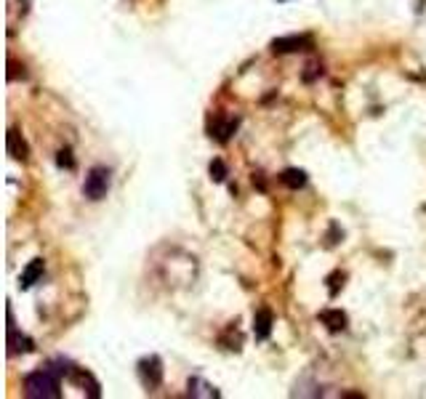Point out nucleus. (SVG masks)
<instances>
[{"label": "nucleus", "mask_w": 426, "mask_h": 399, "mask_svg": "<svg viewBox=\"0 0 426 399\" xmlns=\"http://www.w3.org/2000/svg\"><path fill=\"white\" fill-rule=\"evenodd\" d=\"M208 170H211V179L213 181H224V179H227V165H224V160L216 157L211 162V168H208Z\"/></svg>", "instance_id": "nucleus-13"}, {"label": "nucleus", "mask_w": 426, "mask_h": 399, "mask_svg": "<svg viewBox=\"0 0 426 399\" xmlns=\"http://www.w3.org/2000/svg\"><path fill=\"white\" fill-rule=\"evenodd\" d=\"M320 322H323L331 333H341V330L346 328V314L341 309H323L320 311Z\"/></svg>", "instance_id": "nucleus-7"}, {"label": "nucleus", "mask_w": 426, "mask_h": 399, "mask_svg": "<svg viewBox=\"0 0 426 399\" xmlns=\"http://www.w3.org/2000/svg\"><path fill=\"white\" fill-rule=\"evenodd\" d=\"M315 48V38L312 35H283V38L272 40L274 53H296V51Z\"/></svg>", "instance_id": "nucleus-3"}, {"label": "nucleus", "mask_w": 426, "mask_h": 399, "mask_svg": "<svg viewBox=\"0 0 426 399\" xmlns=\"http://www.w3.org/2000/svg\"><path fill=\"white\" fill-rule=\"evenodd\" d=\"M272 325H274V317L269 309H259L254 314V336L256 341H266L272 336Z\"/></svg>", "instance_id": "nucleus-6"}, {"label": "nucleus", "mask_w": 426, "mask_h": 399, "mask_svg": "<svg viewBox=\"0 0 426 399\" xmlns=\"http://www.w3.org/2000/svg\"><path fill=\"white\" fill-rule=\"evenodd\" d=\"M277 3H288V0H277Z\"/></svg>", "instance_id": "nucleus-15"}, {"label": "nucleus", "mask_w": 426, "mask_h": 399, "mask_svg": "<svg viewBox=\"0 0 426 399\" xmlns=\"http://www.w3.org/2000/svg\"><path fill=\"white\" fill-rule=\"evenodd\" d=\"M32 349H35L32 338H27L24 333H16L14 317H11V311H9V354L11 357H14V354H30Z\"/></svg>", "instance_id": "nucleus-5"}, {"label": "nucleus", "mask_w": 426, "mask_h": 399, "mask_svg": "<svg viewBox=\"0 0 426 399\" xmlns=\"http://www.w3.org/2000/svg\"><path fill=\"white\" fill-rule=\"evenodd\" d=\"M56 162H59L61 168H67V170L75 168V160H72V152L70 150H61L59 157H56Z\"/></svg>", "instance_id": "nucleus-14"}, {"label": "nucleus", "mask_w": 426, "mask_h": 399, "mask_svg": "<svg viewBox=\"0 0 426 399\" xmlns=\"http://www.w3.org/2000/svg\"><path fill=\"white\" fill-rule=\"evenodd\" d=\"M9 155L16 160H27L30 150H27V141L21 139V133L16 128L9 130Z\"/></svg>", "instance_id": "nucleus-8"}, {"label": "nucleus", "mask_w": 426, "mask_h": 399, "mask_svg": "<svg viewBox=\"0 0 426 399\" xmlns=\"http://www.w3.org/2000/svg\"><path fill=\"white\" fill-rule=\"evenodd\" d=\"M280 181H283L285 187H291V190H301L306 184V173L301 168H288L280 173Z\"/></svg>", "instance_id": "nucleus-11"}, {"label": "nucleus", "mask_w": 426, "mask_h": 399, "mask_svg": "<svg viewBox=\"0 0 426 399\" xmlns=\"http://www.w3.org/2000/svg\"><path fill=\"white\" fill-rule=\"evenodd\" d=\"M59 373H53L48 365L38 373H30L27 378H24V397H32V399H56L61 397V389H59V378H56Z\"/></svg>", "instance_id": "nucleus-1"}, {"label": "nucleus", "mask_w": 426, "mask_h": 399, "mask_svg": "<svg viewBox=\"0 0 426 399\" xmlns=\"http://www.w3.org/2000/svg\"><path fill=\"white\" fill-rule=\"evenodd\" d=\"M112 173L110 168H104V165H96V168L88 170V176H85V184H83V192H85V197L88 200H102L107 197V192H110V179Z\"/></svg>", "instance_id": "nucleus-2"}, {"label": "nucleus", "mask_w": 426, "mask_h": 399, "mask_svg": "<svg viewBox=\"0 0 426 399\" xmlns=\"http://www.w3.org/2000/svg\"><path fill=\"white\" fill-rule=\"evenodd\" d=\"M234 130H237V118L234 120H216L211 125V136H216L219 141H229Z\"/></svg>", "instance_id": "nucleus-10"}, {"label": "nucleus", "mask_w": 426, "mask_h": 399, "mask_svg": "<svg viewBox=\"0 0 426 399\" xmlns=\"http://www.w3.org/2000/svg\"><path fill=\"white\" fill-rule=\"evenodd\" d=\"M43 269H46V264H43V259H35V261H30V266L21 271V288L27 290V288H32L38 279L43 277Z\"/></svg>", "instance_id": "nucleus-9"}, {"label": "nucleus", "mask_w": 426, "mask_h": 399, "mask_svg": "<svg viewBox=\"0 0 426 399\" xmlns=\"http://www.w3.org/2000/svg\"><path fill=\"white\" fill-rule=\"evenodd\" d=\"M189 397H219V391L203 378H189Z\"/></svg>", "instance_id": "nucleus-12"}, {"label": "nucleus", "mask_w": 426, "mask_h": 399, "mask_svg": "<svg viewBox=\"0 0 426 399\" xmlns=\"http://www.w3.org/2000/svg\"><path fill=\"white\" fill-rule=\"evenodd\" d=\"M139 378H142V383L147 386V389H157L162 383V362L160 357H144L142 362H139Z\"/></svg>", "instance_id": "nucleus-4"}]
</instances>
